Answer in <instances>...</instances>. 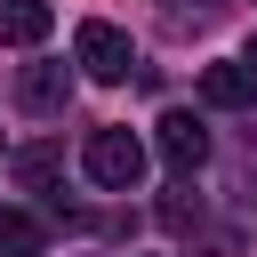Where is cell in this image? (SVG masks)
<instances>
[{"label": "cell", "mask_w": 257, "mask_h": 257, "mask_svg": "<svg viewBox=\"0 0 257 257\" xmlns=\"http://www.w3.org/2000/svg\"><path fill=\"white\" fill-rule=\"evenodd\" d=\"M80 169H88L104 193H137V177H145V137H128V128H88Z\"/></svg>", "instance_id": "6da1fadb"}, {"label": "cell", "mask_w": 257, "mask_h": 257, "mask_svg": "<svg viewBox=\"0 0 257 257\" xmlns=\"http://www.w3.org/2000/svg\"><path fill=\"white\" fill-rule=\"evenodd\" d=\"M72 64H80L88 80H128V64H137V48H128V32H120V24H104V16H88V24L72 32Z\"/></svg>", "instance_id": "7a4b0ae2"}, {"label": "cell", "mask_w": 257, "mask_h": 257, "mask_svg": "<svg viewBox=\"0 0 257 257\" xmlns=\"http://www.w3.org/2000/svg\"><path fill=\"white\" fill-rule=\"evenodd\" d=\"M153 145H161V161H169L177 177H193V169L209 161V128H201L193 112H161V128H153Z\"/></svg>", "instance_id": "3957f363"}, {"label": "cell", "mask_w": 257, "mask_h": 257, "mask_svg": "<svg viewBox=\"0 0 257 257\" xmlns=\"http://www.w3.org/2000/svg\"><path fill=\"white\" fill-rule=\"evenodd\" d=\"M201 104H217V112H249V104H257V64H249V56H233V64H201Z\"/></svg>", "instance_id": "277c9868"}, {"label": "cell", "mask_w": 257, "mask_h": 257, "mask_svg": "<svg viewBox=\"0 0 257 257\" xmlns=\"http://www.w3.org/2000/svg\"><path fill=\"white\" fill-rule=\"evenodd\" d=\"M16 104L24 112H64L72 104V64H24L16 72Z\"/></svg>", "instance_id": "5b68a950"}, {"label": "cell", "mask_w": 257, "mask_h": 257, "mask_svg": "<svg viewBox=\"0 0 257 257\" xmlns=\"http://www.w3.org/2000/svg\"><path fill=\"white\" fill-rule=\"evenodd\" d=\"M48 24H56L48 0H0V48H40Z\"/></svg>", "instance_id": "8992f818"}, {"label": "cell", "mask_w": 257, "mask_h": 257, "mask_svg": "<svg viewBox=\"0 0 257 257\" xmlns=\"http://www.w3.org/2000/svg\"><path fill=\"white\" fill-rule=\"evenodd\" d=\"M8 177H16L24 193H48V185L64 177V145H16V153H8Z\"/></svg>", "instance_id": "52a82bcc"}, {"label": "cell", "mask_w": 257, "mask_h": 257, "mask_svg": "<svg viewBox=\"0 0 257 257\" xmlns=\"http://www.w3.org/2000/svg\"><path fill=\"white\" fill-rule=\"evenodd\" d=\"M40 241H48V225H40V217L0 209V257H40Z\"/></svg>", "instance_id": "ba28073f"}, {"label": "cell", "mask_w": 257, "mask_h": 257, "mask_svg": "<svg viewBox=\"0 0 257 257\" xmlns=\"http://www.w3.org/2000/svg\"><path fill=\"white\" fill-rule=\"evenodd\" d=\"M217 8L225 0H161V24L169 32H201V24H217Z\"/></svg>", "instance_id": "9c48e42d"}, {"label": "cell", "mask_w": 257, "mask_h": 257, "mask_svg": "<svg viewBox=\"0 0 257 257\" xmlns=\"http://www.w3.org/2000/svg\"><path fill=\"white\" fill-rule=\"evenodd\" d=\"M161 225H169V233H185V225H201V193H193V185H177V193L161 201Z\"/></svg>", "instance_id": "30bf717a"}, {"label": "cell", "mask_w": 257, "mask_h": 257, "mask_svg": "<svg viewBox=\"0 0 257 257\" xmlns=\"http://www.w3.org/2000/svg\"><path fill=\"white\" fill-rule=\"evenodd\" d=\"M249 64H257V40H249Z\"/></svg>", "instance_id": "8fae6325"}]
</instances>
